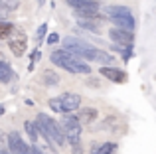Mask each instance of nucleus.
<instances>
[{
    "mask_svg": "<svg viewBox=\"0 0 156 154\" xmlns=\"http://www.w3.org/2000/svg\"><path fill=\"white\" fill-rule=\"evenodd\" d=\"M71 146V154H83V144L75 142V144H69Z\"/></svg>",
    "mask_w": 156,
    "mask_h": 154,
    "instance_id": "nucleus-23",
    "label": "nucleus"
},
{
    "mask_svg": "<svg viewBox=\"0 0 156 154\" xmlns=\"http://www.w3.org/2000/svg\"><path fill=\"white\" fill-rule=\"evenodd\" d=\"M99 73L107 77V79L111 81V83H126L129 81V75H126V71H122V69H119V67H113V65H103V67H99Z\"/></svg>",
    "mask_w": 156,
    "mask_h": 154,
    "instance_id": "nucleus-7",
    "label": "nucleus"
},
{
    "mask_svg": "<svg viewBox=\"0 0 156 154\" xmlns=\"http://www.w3.org/2000/svg\"><path fill=\"white\" fill-rule=\"evenodd\" d=\"M38 2H40V4H44V0H38Z\"/></svg>",
    "mask_w": 156,
    "mask_h": 154,
    "instance_id": "nucleus-30",
    "label": "nucleus"
},
{
    "mask_svg": "<svg viewBox=\"0 0 156 154\" xmlns=\"http://www.w3.org/2000/svg\"><path fill=\"white\" fill-rule=\"evenodd\" d=\"M99 83H101V81L99 79H97V77H89V79L87 81H85V85H87V87H99Z\"/></svg>",
    "mask_w": 156,
    "mask_h": 154,
    "instance_id": "nucleus-24",
    "label": "nucleus"
},
{
    "mask_svg": "<svg viewBox=\"0 0 156 154\" xmlns=\"http://www.w3.org/2000/svg\"><path fill=\"white\" fill-rule=\"evenodd\" d=\"M6 142H8V136L4 135L2 131H0V148H4V146H6Z\"/></svg>",
    "mask_w": 156,
    "mask_h": 154,
    "instance_id": "nucleus-26",
    "label": "nucleus"
},
{
    "mask_svg": "<svg viewBox=\"0 0 156 154\" xmlns=\"http://www.w3.org/2000/svg\"><path fill=\"white\" fill-rule=\"evenodd\" d=\"M38 59H40V50H38V47H36V50L34 51H32V58H30V63H28V69H34V67H36V63H38Z\"/></svg>",
    "mask_w": 156,
    "mask_h": 154,
    "instance_id": "nucleus-22",
    "label": "nucleus"
},
{
    "mask_svg": "<svg viewBox=\"0 0 156 154\" xmlns=\"http://www.w3.org/2000/svg\"><path fill=\"white\" fill-rule=\"evenodd\" d=\"M42 81L44 85H48V87H57L59 85V77H57V73H53V71H44L42 73Z\"/></svg>",
    "mask_w": 156,
    "mask_h": 154,
    "instance_id": "nucleus-15",
    "label": "nucleus"
},
{
    "mask_svg": "<svg viewBox=\"0 0 156 154\" xmlns=\"http://www.w3.org/2000/svg\"><path fill=\"white\" fill-rule=\"evenodd\" d=\"M109 38L115 42V46H133V42H134L133 32L121 30V28H113V30L109 32Z\"/></svg>",
    "mask_w": 156,
    "mask_h": 154,
    "instance_id": "nucleus-8",
    "label": "nucleus"
},
{
    "mask_svg": "<svg viewBox=\"0 0 156 154\" xmlns=\"http://www.w3.org/2000/svg\"><path fill=\"white\" fill-rule=\"evenodd\" d=\"M50 59H51L53 65L61 67V69L69 71V73H75V75H89V73H91V67H89V63L77 59L73 54H69V51H65V50H55V51H51Z\"/></svg>",
    "mask_w": 156,
    "mask_h": 154,
    "instance_id": "nucleus-2",
    "label": "nucleus"
},
{
    "mask_svg": "<svg viewBox=\"0 0 156 154\" xmlns=\"http://www.w3.org/2000/svg\"><path fill=\"white\" fill-rule=\"evenodd\" d=\"M14 77L16 75H14V69L10 67V63L0 59V83H10Z\"/></svg>",
    "mask_w": 156,
    "mask_h": 154,
    "instance_id": "nucleus-14",
    "label": "nucleus"
},
{
    "mask_svg": "<svg viewBox=\"0 0 156 154\" xmlns=\"http://www.w3.org/2000/svg\"><path fill=\"white\" fill-rule=\"evenodd\" d=\"M18 8V2L16 0H0V12H10V10H16Z\"/></svg>",
    "mask_w": 156,
    "mask_h": 154,
    "instance_id": "nucleus-20",
    "label": "nucleus"
},
{
    "mask_svg": "<svg viewBox=\"0 0 156 154\" xmlns=\"http://www.w3.org/2000/svg\"><path fill=\"white\" fill-rule=\"evenodd\" d=\"M81 107V95L77 93H61L59 97L50 99V109L59 115H69L73 111H79Z\"/></svg>",
    "mask_w": 156,
    "mask_h": 154,
    "instance_id": "nucleus-4",
    "label": "nucleus"
},
{
    "mask_svg": "<svg viewBox=\"0 0 156 154\" xmlns=\"http://www.w3.org/2000/svg\"><path fill=\"white\" fill-rule=\"evenodd\" d=\"M97 2H99V0H97Z\"/></svg>",
    "mask_w": 156,
    "mask_h": 154,
    "instance_id": "nucleus-32",
    "label": "nucleus"
},
{
    "mask_svg": "<svg viewBox=\"0 0 156 154\" xmlns=\"http://www.w3.org/2000/svg\"><path fill=\"white\" fill-rule=\"evenodd\" d=\"M36 127H40L48 136H50L53 146H61V148H63L65 144H67V140H65V132H63V128H61V124L57 123V121H53L50 115L40 113L38 119H36Z\"/></svg>",
    "mask_w": 156,
    "mask_h": 154,
    "instance_id": "nucleus-3",
    "label": "nucleus"
},
{
    "mask_svg": "<svg viewBox=\"0 0 156 154\" xmlns=\"http://www.w3.org/2000/svg\"><path fill=\"white\" fill-rule=\"evenodd\" d=\"M61 128H63L65 140H67L69 144L81 142L79 136H81V132H83V127L77 123L75 115H63V117H61Z\"/></svg>",
    "mask_w": 156,
    "mask_h": 154,
    "instance_id": "nucleus-5",
    "label": "nucleus"
},
{
    "mask_svg": "<svg viewBox=\"0 0 156 154\" xmlns=\"http://www.w3.org/2000/svg\"><path fill=\"white\" fill-rule=\"evenodd\" d=\"M46 34H48V24H42V26L38 28V32H36V40L42 44L44 40H46Z\"/></svg>",
    "mask_w": 156,
    "mask_h": 154,
    "instance_id": "nucleus-21",
    "label": "nucleus"
},
{
    "mask_svg": "<svg viewBox=\"0 0 156 154\" xmlns=\"http://www.w3.org/2000/svg\"><path fill=\"white\" fill-rule=\"evenodd\" d=\"M24 131H26V135L30 136L32 142H36V140H38V128H36V123L26 121V123H24Z\"/></svg>",
    "mask_w": 156,
    "mask_h": 154,
    "instance_id": "nucleus-17",
    "label": "nucleus"
},
{
    "mask_svg": "<svg viewBox=\"0 0 156 154\" xmlns=\"http://www.w3.org/2000/svg\"><path fill=\"white\" fill-rule=\"evenodd\" d=\"M67 6L73 12H99L101 4L97 0H67Z\"/></svg>",
    "mask_w": 156,
    "mask_h": 154,
    "instance_id": "nucleus-9",
    "label": "nucleus"
},
{
    "mask_svg": "<svg viewBox=\"0 0 156 154\" xmlns=\"http://www.w3.org/2000/svg\"><path fill=\"white\" fill-rule=\"evenodd\" d=\"M8 47H10V51L16 55V58H22V55L26 54V50H28V42H26V38L10 40V42H8Z\"/></svg>",
    "mask_w": 156,
    "mask_h": 154,
    "instance_id": "nucleus-12",
    "label": "nucleus"
},
{
    "mask_svg": "<svg viewBox=\"0 0 156 154\" xmlns=\"http://www.w3.org/2000/svg\"><path fill=\"white\" fill-rule=\"evenodd\" d=\"M0 154H10V152H8L6 148H0Z\"/></svg>",
    "mask_w": 156,
    "mask_h": 154,
    "instance_id": "nucleus-29",
    "label": "nucleus"
},
{
    "mask_svg": "<svg viewBox=\"0 0 156 154\" xmlns=\"http://www.w3.org/2000/svg\"><path fill=\"white\" fill-rule=\"evenodd\" d=\"M119 148L117 142H99L91 146V154H115Z\"/></svg>",
    "mask_w": 156,
    "mask_h": 154,
    "instance_id": "nucleus-13",
    "label": "nucleus"
},
{
    "mask_svg": "<svg viewBox=\"0 0 156 154\" xmlns=\"http://www.w3.org/2000/svg\"><path fill=\"white\" fill-rule=\"evenodd\" d=\"M4 113H6V107H4V105H0V117H2Z\"/></svg>",
    "mask_w": 156,
    "mask_h": 154,
    "instance_id": "nucleus-28",
    "label": "nucleus"
},
{
    "mask_svg": "<svg viewBox=\"0 0 156 154\" xmlns=\"http://www.w3.org/2000/svg\"><path fill=\"white\" fill-rule=\"evenodd\" d=\"M0 59H2V55H0Z\"/></svg>",
    "mask_w": 156,
    "mask_h": 154,
    "instance_id": "nucleus-31",
    "label": "nucleus"
},
{
    "mask_svg": "<svg viewBox=\"0 0 156 154\" xmlns=\"http://www.w3.org/2000/svg\"><path fill=\"white\" fill-rule=\"evenodd\" d=\"M46 42H48V44H57V42H59V34H55V32H53V34L48 36Z\"/></svg>",
    "mask_w": 156,
    "mask_h": 154,
    "instance_id": "nucleus-25",
    "label": "nucleus"
},
{
    "mask_svg": "<svg viewBox=\"0 0 156 154\" xmlns=\"http://www.w3.org/2000/svg\"><path fill=\"white\" fill-rule=\"evenodd\" d=\"M101 22H103V20H77V24H79L81 28H85V30H89V32H99Z\"/></svg>",
    "mask_w": 156,
    "mask_h": 154,
    "instance_id": "nucleus-16",
    "label": "nucleus"
},
{
    "mask_svg": "<svg viewBox=\"0 0 156 154\" xmlns=\"http://www.w3.org/2000/svg\"><path fill=\"white\" fill-rule=\"evenodd\" d=\"M97 109H93V107H87V109H79L77 111V115H75V119H77V123L83 127V124H91L93 121L97 119Z\"/></svg>",
    "mask_w": 156,
    "mask_h": 154,
    "instance_id": "nucleus-10",
    "label": "nucleus"
},
{
    "mask_svg": "<svg viewBox=\"0 0 156 154\" xmlns=\"http://www.w3.org/2000/svg\"><path fill=\"white\" fill-rule=\"evenodd\" d=\"M115 51H121V58L125 59V63L130 59V55H133V46H113Z\"/></svg>",
    "mask_w": 156,
    "mask_h": 154,
    "instance_id": "nucleus-19",
    "label": "nucleus"
},
{
    "mask_svg": "<svg viewBox=\"0 0 156 154\" xmlns=\"http://www.w3.org/2000/svg\"><path fill=\"white\" fill-rule=\"evenodd\" d=\"M14 32V24L12 22H0V40H6Z\"/></svg>",
    "mask_w": 156,
    "mask_h": 154,
    "instance_id": "nucleus-18",
    "label": "nucleus"
},
{
    "mask_svg": "<svg viewBox=\"0 0 156 154\" xmlns=\"http://www.w3.org/2000/svg\"><path fill=\"white\" fill-rule=\"evenodd\" d=\"M105 14H107V18H125V16H133V12L126 6L111 4V6H105Z\"/></svg>",
    "mask_w": 156,
    "mask_h": 154,
    "instance_id": "nucleus-11",
    "label": "nucleus"
},
{
    "mask_svg": "<svg viewBox=\"0 0 156 154\" xmlns=\"http://www.w3.org/2000/svg\"><path fill=\"white\" fill-rule=\"evenodd\" d=\"M61 46H63L65 51L73 54L77 59H81V61L87 59V61H95V63H101V65H113V61H115V58L109 51L99 50V47L91 46L89 42L77 38V36H67V38H63Z\"/></svg>",
    "mask_w": 156,
    "mask_h": 154,
    "instance_id": "nucleus-1",
    "label": "nucleus"
},
{
    "mask_svg": "<svg viewBox=\"0 0 156 154\" xmlns=\"http://www.w3.org/2000/svg\"><path fill=\"white\" fill-rule=\"evenodd\" d=\"M32 154H46V152H44L40 146H36V144H34V146H32Z\"/></svg>",
    "mask_w": 156,
    "mask_h": 154,
    "instance_id": "nucleus-27",
    "label": "nucleus"
},
{
    "mask_svg": "<svg viewBox=\"0 0 156 154\" xmlns=\"http://www.w3.org/2000/svg\"><path fill=\"white\" fill-rule=\"evenodd\" d=\"M6 150L10 154H32V146H28L22 140V136L18 132H10L8 135V142H6Z\"/></svg>",
    "mask_w": 156,
    "mask_h": 154,
    "instance_id": "nucleus-6",
    "label": "nucleus"
}]
</instances>
